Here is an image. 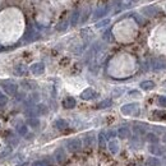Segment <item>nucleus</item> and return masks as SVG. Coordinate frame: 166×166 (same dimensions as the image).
<instances>
[{
    "mask_svg": "<svg viewBox=\"0 0 166 166\" xmlns=\"http://www.w3.org/2000/svg\"><path fill=\"white\" fill-rule=\"evenodd\" d=\"M0 85H2L4 92L7 93V95H15L17 93V90H18V86L15 85V83L13 82H10V81H3V82H0Z\"/></svg>",
    "mask_w": 166,
    "mask_h": 166,
    "instance_id": "nucleus-1",
    "label": "nucleus"
},
{
    "mask_svg": "<svg viewBox=\"0 0 166 166\" xmlns=\"http://www.w3.org/2000/svg\"><path fill=\"white\" fill-rule=\"evenodd\" d=\"M31 72H32L35 76H40L45 72V65L42 63H35L31 65Z\"/></svg>",
    "mask_w": 166,
    "mask_h": 166,
    "instance_id": "nucleus-2",
    "label": "nucleus"
},
{
    "mask_svg": "<svg viewBox=\"0 0 166 166\" xmlns=\"http://www.w3.org/2000/svg\"><path fill=\"white\" fill-rule=\"evenodd\" d=\"M159 12H160V9H159L157 7H146V8H143V9H142V13H143V14H146V15H148V17L156 15Z\"/></svg>",
    "mask_w": 166,
    "mask_h": 166,
    "instance_id": "nucleus-3",
    "label": "nucleus"
},
{
    "mask_svg": "<svg viewBox=\"0 0 166 166\" xmlns=\"http://www.w3.org/2000/svg\"><path fill=\"white\" fill-rule=\"evenodd\" d=\"M95 96H96V92L93 91L92 88H86L85 91L81 93V97L83 100H91V98H93Z\"/></svg>",
    "mask_w": 166,
    "mask_h": 166,
    "instance_id": "nucleus-4",
    "label": "nucleus"
},
{
    "mask_svg": "<svg viewBox=\"0 0 166 166\" xmlns=\"http://www.w3.org/2000/svg\"><path fill=\"white\" fill-rule=\"evenodd\" d=\"M137 103H128V105H124L121 107V112L123 114H125V115H130V114L137 109Z\"/></svg>",
    "mask_w": 166,
    "mask_h": 166,
    "instance_id": "nucleus-5",
    "label": "nucleus"
},
{
    "mask_svg": "<svg viewBox=\"0 0 166 166\" xmlns=\"http://www.w3.org/2000/svg\"><path fill=\"white\" fill-rule=\"evenodd\" d=\"M68 148L70 150V151H78L79 148H81V141L79 139H70L69 142H68Z\"/></svg>",
    "mask_w": 166,
    "mask_h": 166,
    "instance_id": "nucleus-6",
    "label": "nucleus"
},
{
    "mask_svg": "<svg viewBox=\"0 0 166 166\" xmlns=\"http://www.w3.org/2000/svg\"><path fill=\"white\" fill-rule=\"evenodd\" d=\"M107 10H109L107 7H101V8H98L96 12H95V14H93V19H98V18L103 17V15L107 13Z\"/></svg>",
    "mask_w": 166,
    "mask_h": 166,
    "instance_id": "nucleus-7",
    "label": "nucleus"
},
{
    "mask_svg": "<svg viewBox=\"0 0 166 166\" xmlns=\"http://www.w3.org/2000/svg\"><path fill=\"white\" fill-rule=\"evenodd\" d=\"M63 106L65 109H73L76 106V100L73 97H67L64 101H63Z\"/></svg>",
    "mask_w": 166,
    "mask_h": 166,
    "instance_id": "nucleus-8",
    "label": "nucleus"
},
{
    "mask_svg": "<svg viewBox=\"0 0 166 166\" xmlns=\"http://www.w3.org/2000/svg\"><path fill=\"white\" fill-rule=\"evenodd\" d=\"M14 73H15L17 76H24V74L27 73V68H26L23 64H19V65H17V67L14 68Z\"/></svg>",
    "mask_w": 166,
    "mask_h": 166,
    "instance_id": "nucleus-9",
    "label": "nucleus"
},
{
    "mask_svg": "<svg viewBox=\"0 0 166 166\" xmlns=\"http://www.w3.org/2000/svg\"><path fill=\"white\" fill-rule=\"evenodd\" d=\"M137 2H138V0H121L120 4H121V8H129L133 4H136Z\"/></svg>",
    "mask_w": 166,
    "mask_h": 166,
    "instance_id": "nucleus-10",
    "label": "nucleus"
},
{
    "mask_svg": "<svg viewBox=\"0 0 166 166\" xmlns=\"http://www.w3.org/2000/svg\"><path fill=\"white\" fill-rule=\"evenodd\" d=\"M67 121L65 120H63V119H58L56 121H55V127L58 128V129H64V128H67Z\"/></svg>",
    "mask_w": 166,
    "mask_h": 166,
    "instance_id": "nucleus-11",
    "label": "nucleus"
},
{
    "mask_svg": "<svg viewBox=\"0 0 166 166\" xmlns=\"http://www.w3.org/2000/svg\"><path fill=\"white\" fill-rule=\"evenodd\" d=\"M153 87H155V83L151 82V81L142 82V83H141V88H143V90H151V88H153Z\"/></svg>",
    "mask_w": 166,
    "mask_h": 166,
    "instance_id": "nucleus-12",
    "label": "nucleus"
},
{
    "mask_svg": "<svg viewBox=\"0 0 166 166\" xmlns=\"http://www.w3.org/2000/svg\"><path fill=\"white\" fill-rule=\"evenodd\" d=\"M8 103V97L4 95V93L0 91V107H4Z\"/></svg>",
    "mask_w": 166,
    "mask_h": 166,
    "instance_id": "nucleus-13",
    "label": "nucleus"
},
{
    "mask_svg": "<svg viewBox=\"0 0 166 166\" xmlns=\"http://www.w3.org/2000/svg\"><path fill=\"white\" fill-rule=\"evenodd\" d=\"M55 157H56V160H58L59 162H63V161L65 160V153L61 151V150H59V151L55 153Z\"/></svg>",
    "mask_w": 166,
    "mask_h": 166,
    "instance_id": "nucleus-14",
    "label": "nucleus"
},
{
    "mask_svg": "<svg viewBox=\"0 0 166 166\" xmlns=\"http://www.w3.org/2000/svg\"><path fill=\"white\" fill-rule=\"evenodd\" d=\"M78 18H79V10H76V12L73 13V15H72V20H70V23L76 26L78 23Z\"/></svg>",
    "mask_w": 166,
    "mask_h": 166,
    "instance_id": "nucleus-15",
    "label": "nucleus"
},
{
    "mask_svg": "<svg viewBox=\"0 0 166 166\" xmlns=\"http://www.w3.org/2000/svg\"><path fill=\"white\" fill-rule=\"evenodd\" d=\"M129 136V130L127 128H120L119 129V137L120 138H127Z\"/></svg>",
    "mask_w": 166,
    "mask_h": 166,
    "instance_id": "nucleus-16",
    "label": "nucleus"
},
{
    "mask_svg": "<svg viewBox=\"0 0 166 166\" xmlns=\"http://www.w3.org/2000/svg\"><path fill=\"white\" fill-rule=\"evenodd\" d=\"M111 105V100H105V101H102L98 103V107L100 109H103V107H109Z\"/></svg>",
    "mask_w": 166,
    "mask_h": 166,
    "instance_id": "nucleus-17",
    "label": "nucleus"
},
{
    "mask_svg": "<svg viewBox=\"0 0 166 166\" xmlns=\"http://www.w3.org/2000/svg\"><path fill=\"white\" fill-rule=\"evenodd\" d=\"M37 114H45L47 110H46V106H44V105H38L37 106V109L35 110Z\"/></svg>",
    "mask_w": 166,
    "mask_h": 166,
    "instance_id": "nucleus-18",
    "label": "nucleus"
},
{
    "mask_svg": "<svg viewBox=\"0 0 166 166\" xmlns=\"http://www.w3.org/2000/svg\"><path fill=\"white\" fill-rule=\"evenodd\" d=\"M18 133L20 134V136H24V134L27 133V127L26 125H19L18 127Z\"/></svg>",
    "mask_w": 166,
    "mask_h": 166,
    "instance_id": "nucleus-19",
    "label": "nucleus"
},
{
    "mask_svg": "<svg viewBox=\"0 0 166 166\" xmlns=\"http://www.w3.org/2000/svg\"><path fill=\"white\" fill-rule=\"evenodd\" d=\"M110 23V19H105V20H102V22H100V23H97L96 24V27L97 28H101V27H105L106 24H109Z\"/></svg>",
    "mask_w": 166,
    "mask_h": 166,
    "instance_id": "nucleus-20",
    "label": "nucleus"
},
{
    "mask_svg": "<svg viewBox=\"0 0 166 166\" xmlns=\"http://www.w3.org/2000/svg\"><path fill=\"white\" fill-rule=\"evenodd\" d=\"M67 26H68V24H67V22H61V23H59V24H58L56 29H58V31H63V29H65V28H67Z\"/></svg>",
    "mask_w": 166,
    "mask_h": 166,
    "instance_id": "nucleus-21",
    "label": "nucleus"
},
{
    "mask_svg": "<svg viewBox=\"0 0 166 166\" xmlns=\"http://www.w3.org/2000/svg\"><path fill=\"white\" fill-rule=\"evenodd\" d=\"M32 166H49V165L45 161H36L32 164Z\"/></svg>",
    "mask_w": 166,
    "mask_h": 166,
    "instance_id": "nucleus-22",
    "label": "nucleus"
},
{
    "mask_svg": "<svg viewBox=\"0 0 166 166\" xmlns=\"http://www.w3.org/2000/svg\"><path fill=\"white\" fill-rule=\"evenodd\" d=\"M160 105L161 106H166V97H161L160 98Z\"/></svg>",
    "mask_w": 166,
    "mask_h": 166,
    "instance_id": "nucleus-23",
    "label": "nucleus"
},
{
    "mask_svg": "<svg viewBox=\"0 0 166 166\" xmlns=\"http://www.w3.org/2000/svg\"><path fill=\"white\" fill-rule=\"evenodd\" d=\"M29 124H31V125H38V120H33V119H29Z\"/></svg>",
    "mask_w": 166,
    "mask_h": 166,
    "instance_id": "nucleus-24",
    "label": "nucleus"
}]
</instances>
